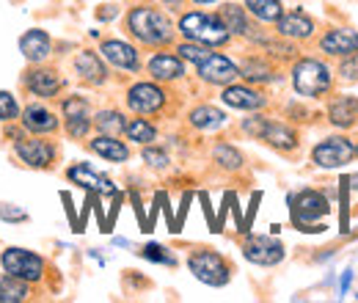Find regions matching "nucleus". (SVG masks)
Instances as JSON below:
<instances>
[{
	"instance_id": "obj_16",
	"label": "nucleus",
	"mask_w": 358,
	"mask_h": 303,
	"mask_svg": "<svg viewBox=\"0 0 358 303\" xmlns=\"http://www.w3.org/2000/svg\"><path fill=\"white\" fill-rule=\"evenodd\" d=\"M20 50H22V55H25L31 64H42L47 55H50V50H52V42H50V36H47L45 31L34 28V31H28V34L20 39Z\"/></svg>"
},
{
	"instance_id": "obj_5",
	"label": "nucleus",
	"mask_w": 358,
	"mask_h": 303,
	"mask_svg": "<svg viewBox=\"0 0 358 303\" xmlns=\"http://www.w3.org/2000/svg\"><path fill=\"white\" fill-rule=\"evenodd\" d=\"M328 213H331L328 199L322 193H317V190H303V193H298L292 199V220H295V226H301L306 232H320L312 223L322 220Z\"/></svg>"
},
{
	"instance_id": "obj_27",
	"label": "nucleus",
	"mask_w": 358,
	"mask_h": 303,
	"mask_svg": "<svg viewBox=\"0 0 358 303\" xmlns=\"http://www.w3.org/2000/svg\"><path fill=\"white\" fill-rule=\"evenodd\" d=\"M245 8L262 22H275L284 14L281 11V0H245Z\"/></svg>"
},
{
	"instance_id": "obj_18",
	"label": "nucleus",
	"mask_w": 358,
	"mask_h": 303,
	"mask_svg": "<svg viewBox=\"0 0 358 303\" xmlns=\"http://www.w3.org/2000/svg\"><path fill=\"white\" fill-rule=\"evenodd\" d=\"M22 127L28 132L45 135V132H52L58 127V119H55V113H50L42 105H28L22 111Z\"/></svg>"
},
{
	"instance_id": "obj_41",
	"label": "nucleus",
	"mask_w": 358,
	"mask_h": 303,
	"mask_svg": "<svg viewBox=\"0 0 358 303\" xmlns=\"http://www.w3.org/2000/svg\"><path fill=\"white\" fill-rule=\"evenodd\" d=\"M64 204H66V213H69V220H72V226H75V207H72V196H69V193H64Z\"/></svg>"
},
{
	"instance_id": "obj_28",
	"label": "nucleus",
	"mask_w": 358,
	"mask_h": 303,
	"mask_svg": "<svg viewBox=\"0 0 358 303\" xmlns=\"http://www.w3.org/2000/svg\"><path fill=\"white\" fill-rule=\"evenodd\" d=\"M218 17L224 20L229 34H248V17H245V11L240 6H224Z\"/></svg>"
},
{
	"instance_id": "obj_6",
	"label": "nucleus",
	"mask_w": 358,
	"mask_h": 303,
	"mask_svg": "<svg viewBox=\"0 0 358 303\" xmlns=\"http://www.w3.org/2000/svg\"><path fill=\"white\" fill-rule=\"evenodd\" d=\"M3 267H6L8 276L25 279V281H39L45 276V260L34 251H25V248L3 251Z\"/></svg>"
},
{
	"instance_id": "obj_32",
	"label": "nucleus",
	"mask_w": 358,
	"mask_h": 303,
	"mask_svg": "<svg viewBox=\"0 0 358 303\" xmlns=\"http://www.w3.org/2000/svg\"><path fill=\"white\" fill-rule=\"evenodd\" d=\"M64 116L66 119H89V102L83 97L64 99Z\"/></svg>"
},
{
	"instance_id": "obj_19",
	"label": "nucleus",
	"mask_w": 358,
	"mask_h": 303,
	"mask_svg": "<svg viewBox=\"0 0 358 303\" xmlns=\"http://www.w3.org/2000/svg\"><path fill=\"white\" fill-rule=\"evenodd\" d=\"M149 75L155 80H179L185 75V66L177 55L171 52H157L152 61H149Z\"/></svg>"
},
{
	"instance_id": "obj_4",
	"label": "nucleus",
	"mask_w": 358,
	"mask_h": 303,
	"mask_svg": "<svg viewBox=\"0 0 358 303\" xmlns=\"http://www.w3.org/2000/svg\"><path fill=\"white\" fill-rule=\"evenodd\" d=\"M187 267H190V273H193L201 284H207V287H224V284H229V279H231L229 265H226L224 257L215 254V251H196V254H190Z\"/></svg>"
},
{
	"instance_id": "obj_20",
	"label": "nucleus",
	"mask_w": 358,
	"mask_h": 303,
	"mask_svg": "<svg viewBox=\"0 0 358 303\" xmlns=\"http://www.w3.org/2000/svg\"><path fill=\"white\" fill-rule=\"evenodd\" d=\"M91 152H96L99 157H105L110 163H124L130 157V149L122 141H116V135H99V138H94L91 141Z\"/></svg>"
},
{
	"instance_id": "obj_9",
	"label": "nucleus",
	"mask_w": 358,
	"mask_h": 303,
	"mask_svg": "<svg viewBox=\"0 0 358 303\" xmlns=\"http://www.w3.org/2000/svg\"><path fill=\"white\" fill-rule=\"evenodd\" d=\"M20 160L25 166H34V169H47L55 157V146L50 141H42V138H17L14 143Z\"/></svg>"
},
{
	"instance_id": "obj_17",
	"label": "nucleus",
	"mask_w": 358,
	"mask_h": 303,
	"mask_svg": "<svg viewBox=\"0 0 358 303\" xmlns=\"http://www.w3.org/2000/svg\"><path fill=\"white\" fill-rule=\"evenodd\" d=\"M224 102L229 108H237V111H257L265 105V97L248 86H226Z\"/></svg>"
},
{
	"instance_id": "obj_34",
	"label": "nucleus",
	"mask_w": 358,
	"mask_h": 303,
	"mask_svg": "<svg viewBox=\"0 0 358 303\" xmlns=\"http://www.w3.org/2000/svg\"><path fill=\"white\" fill-rule=\"evenodd\" d=\"M20 116V105L14 99V94L0 91V122H14Z\"/></svg>"
},
{
	"instance_id": "obj_36",
	"label": "nucleus",
	"mask_w": 358,
	"mask_h": 303,
	"mask_svg": "<svg viewBox=\"0 0 358 303\" xmlns=\"http://www.w3.org/2000/svg\"><path fill=\"white\" fill-rule=\"evenodd\" d=\"M240 75L248 78V80H270V69L262 61H248V64L240 69Z\"/></svg>"
},
{
	"instance_id": "obj_25",
	"label": "nucleus",
	"mask_w": 358,
	"mask_h": 303,
	"mask_svg": "<svg viewBox=\"0 0 358 303\" xmlns=\"http://www.w3.org/2000/svg\"><path fill=\"white\" fill-rule=\"evenodd\" d=\"M224 122H226L224 111H218V108H213V105H201V108H196V111L190 113V125L199 127V130H215V127H221Z\"/></svg>"
},
{
	"instance_id": "obj_37",
	"label": "nucleus",
	"mask_w": 358,
	"mask_h": 303,
	"mask_svg": "<svg viewBox=\"0 0 358 303\" xmlns=\"http://www.w3.org/2000/svg\"><path fill=\"white\" fill-rule=\"evenodd\" d=\"M0 218L8 220V223H25L28 220V213L14 207V204H0Z\"/></svg>"
},
{
	"instance_id": "obj_12",
	"label": "nucleus",
	"mask_w": 358,
	"mask_h": 303,
	"mask_svg": "<svg viewBox=\"0 0 358 303\" xmlns=\"http://www.w3.org/2000/svg\"><path fill=\"white\" fill-rule=\"evenodd\" d=\"M99 52H102V58H105V61H110V64H113V66H119V69H130V72H135V69L141 66V61H138V50L127 42L108 39V42H102Z\"/></svg>"
},
{
	"instance_id": "obj_3",
	"label": "nucleus",
	"mask_w": 358,
	"mask_h": 303,
	"mask_svg": "<svg viewBox=\"0 0 358 303\" xmlns=\"http://www.w3.org/2000/svg\"><path fill=\"white\" fill-rule=\"evenodd\" d=\"M292 86L301 97H320L331 88V69L322 61L303 58L292 66Z\"/></svg>"
},
{
	"instance_id": "obj_14",
	"label": "nucleus",
	"mask_w": 358,
	"mask_h": 303,
	"mask_svg": "<svg viewBox=\"0 0 358 303\" xmlns=\"http://www.w3.org/2000/svg\"><path fill=\"white\" fill-rule=\"evenodd\" d=\"M275 25H278V34L287 36V39H309L314 34V22L303 11L281 14V17L275 20Z\"/></svg>"
},
{
	"instance_id": "obj_10",
	"label": "nucleus",
	"mask_w": 358,
	"mask_h": 303,
	"mask_svg": "<svg viewBox=\"0 0 358 303\" xmlns=\"http://www.w3.org/2000/svg\"><path fill=\"white\" fill-rule=\"evenodd\" d=\"M199 75L201 80L207 83H215V86H229L234 78H240V69L226 58V55H218V52H210L201 64H199Z\"/></svg>"
},
{
	"instance_id": "obj_31",
	"label": "nucleus",
	"mask_w": 358,
	"mask_h": 303,
	"mask_svg": "<svg viewBox=\"0 0 358 303\" xmlns=\"http://www.w3.org/2000/svg\"><path fill=\"white\" fill-rule=\"evenodd\" d=\"M215 163L226 169V171H237L240 166H243V155L234 149V146H229V143H221V146H215Z\"/></svg>"
},
{
	"instance_id": "obj_7",
	"label": "nucleus",
	"mask_w": 358,
	"mask_h": 303,
	"mask_svg": "<svg viewBox=\"0 0 358 303\" xmlns=\"http://www.w3.org/2000/svg\"><path fill=\"white\" fill-rule=\"evenodd\" d=\"M353 155H356L353 143H350L348 138H339V135H336V138H325V141H320L312 152L314 163H317L320 169H339V166L350 163Z\"/></svg>"
},
{
	"instance_id": "obj_35",
	"label": "nucleus",
	"mask_w": 358,
	"mask_h": 303,
	"mask_svg": "<svg viewBox=\"0 0 358 303\" xmlns=\"http://www.w3.org/2000/svg\"><path fill=\"white\" fill-rule=\"evenodd\" d=\"M143 260H152V262H163V265H177L174 260V254H169V248H163V246H157V243H149L146 248H143Z\"/></svg>"
},
{
	"instance_id": "obj_42",
	"label": "nucleus",
	"mask_w": 358,
	"mask_h": 303,
	"mask_svg": "<svg viewBox=\"0 0 358 303\" xmlns=\"http://www.w3.org/2000/svg\"><path fill=\"white\" fill-rule=\"evenodd\" d=\"M113 14H116V8H113V6H105V8L99 11V20H110Z\"/></svg>"
},
{
	"instance_id": "obj_8",
	"label": "nucleus",
	"mask_w": 358,
	"mask_h": 303,
	"mask_svg": "<svg viewBox=\"0 0 358 303\" xmlns=\"http://www.w3.org/2000/svg\"><path fill=\"white\" fill-rule=\"evenodd\" d=\"M127 105L133 108L135 113H141V116L157 113V111L166 105V91L157 88L155 83H135V86L127 91Z\"/></svg>"
},
{
	"instance_id": "obj_43",
	"label": "nucleus",
	"mask_w": 358,
	"mask_h": 303,
	"mask_svg": "<svg viewBox=\"0 0 358 303\" xmlns=\"http://www.w3.org/2000/svg\"><path fill=\"white\" fill-rule=\"evenodd\" d=\"M193 3H215V0H193Z\"/></svg>"
},
{
	"instance_id": "obj_38",
	"label": "nucleus",
	"mask_w": 358,
	"mask_h": 303,
	"mask_svg": "<svg viewBox=\"0 0 358 303\" xmlns=\"http://www.w3.org/2000/svg\"><path fill=\"white\" fill-rule=\"evenodd\" d=\"M143 160L152 166V169H166L169 166V155L166 152H160V149H143Z\"/></svg>"
},
{
	"instance_id": "obj_24",
	"label": "nucleus",
	"mask_w": 358,
	"mask_h": 303,
	"mask_svg": "<svg viewBox=\"0 0 358 303\" xmlns=\"http://www.w3.org/2000/svg\"><path fill=\"white\" fill-rule=\"evenodd\" d=\"M75 69H78V75H80L83 80H89V83H102V80L108 78L105 64L99 61V55H96V52H89V50L75 58Z\"/></svg>"
},
{
	"instance_id": "obj_39",
	"label": "nucleus",
	"mask_w": 358,
	"mask_h": 303,
	"mask_svg": "<svg viewBox=\"0 0 358 303\" xmlns=\"http://www.w3.org/2000/svg\"><path fill=\"white\" fill-rule=\"evenodd\" d=\"M91 122L89 119H66V132L72 135V138H83L86 132H89Z\"/></svg>"
},
{
	"instance_id": "obj_15",
	"label": "nucleus",
	"mask_w": 358,
	"mask_h": 303,
	"mask_svg": "<svg viewBox=\"0 0 358 303\" xmlns=\"http://www.w3.org/2000/svg\"><path fill=\"white\" fill-rule=\"evenodd\" d=\"M320 47H322L328 55H353V52H358V34L350 31V28L331 31L328 36H322Z\"/></svg>"
},
{
	"instance_id": "obj_29",
	"label": "nucleus",
	"mask_w": 358,
	"mask_h": 303,
	"mask_svg": "<svg viewBox=\"0 0 358 303\" xmlns=\"http://www.w3.org/2000/svg\"><path fill=\"white\" fill-rule=\"evenodd\" d=\"M124 132H127V138L135 141V143H152V141L157 138V130H155L146 119H133V122H127Z\"/></svg>"
},
{
	"instance_id": "obj_26",
	"label": "nucleus",
	"mask_w": 358,
	"mask_h": 303,
	"mask_svg": "<svg viewBox=\"0 0 358 303\" xmlns=\"http://www.w3.org/2000/svg\"><path fill=\"white\" fill-rule=\"evenodd\" d=\"M28 298V281L17 276H6L0 281V303H17Z\"/></svg>"
},
{
	"instance_id": "obj_2",
	"label": "nucleus",
	"mask_w": 358,
	"mask_h": 303,
	"mask_svg": "<svg viewBox=\"0 0 358 303\" xmlns=\"http://www.w3.org/2000/svg\"><path fill=\"white\" fill-rule=\"evenodd\" d=\"M179 31L187 42H199L204 47H221L231 39L229 28L224 25L221 17L215 14H201V11H193V14H185L179 20Z\"/></svg>"
},
{
	"instance_id": "obj_44",
	"label": "nucleus",
	"mask_w": 358,
	"mask_h": 303,
	"mask_svg": "<svg viewBox=\"0 0 358 303\" xmlns=\"http://www.w3.org/2000/svg\"><path fill=\"white\" fill-rule=\"evenodd\" d=\"M356 155H358V149H356Z\"/></svg>"
},
{
	"instance_id": "obj_23",
	"label": "nucleus",
	"mask_w": 358,
	"mask_h": 303,
	"mask_svg": "<svg viewBox=\"0 0 358 303\" xmlns=\"http://www.w3.org/2000/svg\"><path fill=\"white\" fill-rule=\"evenodd\" d=\"M358 116V99L356 97H339L331 102V111H328V119L331 125L336 127H350Z\"/></svg>"
},
{
	"instance_id": "obj_21",
	"label": "nucleus",
	"mask_w": 358,
	"mask_h": 303,
	"mask_svg": "<svg viewBox=\"0 0 358 303\" xmlns=\"http://www.w3.org/2000/svg\"><path fill=\"white\" fill-rule=\"evenodd\" d=\"M28 88L36 94V97H55L61 86H64V80L58 78V72H52V69H36V72H31L28 75Z\"/></svg>"
},
{
	"instance_id": "obj_13",
	"label": "nucleus",
	"mask_w": 358,
	"mask_h": 303,
	"mask_svg": "<svg viewBox=\"0 0 358 303\" xmlns=\"http://www.w3.org/2000/svg\"><path fill=\"white\" fill-rule=\"evenodd\" d=\"M66 176L75 182V185H83V188H89V190H96L99 196H116V188H113V182L108 179V176H102V174H96L91 166L86 163H78V166H72Z\"/></svg>"
},
{
	"instance_id": "obj_11",
	"label": "nucleus",
	"mask_w": 358,
	"mask_h": 303,
	"mask_svg": "<svg viewBox=\"0 0 358 303\" xmlns=\"http://www.w3.org/2000/svg\"><path fill=\"white\" fill-rule=\"evenodd\" d=\"M245 260L254 262V265H262V267H273L284 260V246L273 237H251L243 248Z\"/></svg>"
},
{
	"instance_id": "obj_40",
	"label": "nucleus",
	"mask_w": 358,
	"mask_h": 303,
	"mask_svg": "<svg viewBox=\"0 0 358 303\" xmlns=\"http://www.w3.org/2000/svg\"><path fill=\"white\" fill-rule=\"evenodd\" d=\"M342 78L345 80H358V52H353V55H348V61L342 64Z\"/></svg>"
},
{
	"instance_id": "obj_1",
	"label": "nucleus",
	"mask_w": 358,
	"mask_h": 303,
	"mask_svg": "<svg viewBox=\"0 0 358 303\" xmlns=\"http://www.w3.org/2000/svg\"><path fill=\"white\" fill-rule=\"evenodd\" d=\"M127 28L138 42L143 44H169L174 36V28L169 22V17L157 8H149V6H138L127 14Z\"/></svg>"
},
{
	"instance_id": "obj_30",
	"label": "nucleus",
	"mask_w": 358,
	"mask_h": 303,
	"mask_svg": "<svg viewBox=\"0 0 358 303\" xmlns=\"http://www.w3.org/2000/svg\"><path fill=\"white\" fill-rule=\"evenodd\" d=\"M96 127L102 130V135H119V132H124L127 122L116 111H102V113H96Z\"/></svg>"
},
{
	"instance_id": "obj_33",
	"label": "nucleus",
	"mask_w": 358,
	"mask_h": 303,
	"mask_svg": "<svg viewBox=\"0 0 358 303\" xmlns=\"http://www.w3.org/2000/svg\"><path fill=\"white\" fill-rule=\"evenodd\" d=\"M179 55L185 58V61H193L196 66L210 55V50L204 47V44H199V42H185V44H179V50H177Z\"/></svg>"
},
{
	"instance_id": "obj_22",
	"label": "nucleus",
	"mask_w": 358,
	"mask_h": 303,
	"mask_svg": "<svg viewBox=\"0 0 358 303\" xmlns=\"http://www.w3.org/2000/svg\"><path fill=\"white\" fill-rule=\"evenodd\" d=\"M259 138L268 141L270 146H275V149H295L298 146V135L295 132L289 127H284V125H278V122H270V119H265V127L259 132Z\"/></svg>"
}]
</instances>
